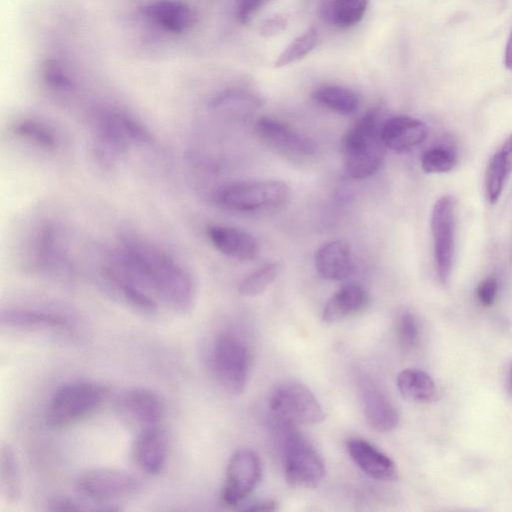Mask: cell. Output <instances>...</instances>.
<instances>
[{
	"label": "cell",
	"mask_w": 512,
	"mask_h": 512,
	"mask_svg": "<svg viewBox=\"0 0 512 512\" xmlns=\"http://www.w3.org/2000/svg\"><path fill=\"white\" fill-rule=\"evenodd\" d=\"M114 259L132 279L173 311L186 313L193 307V277L162 248L128 234L120 238Z\"/></svg>",
	"instance_id": "6da1fadb"
},
{
	"label": "cell",
	"mask_w": 512,
	"mask_h": 512,
	"mask_svg": "<svg viewBox=\"0 0 512 512\" xmlns=\"http://www.w3.org/2000/svg\"><path fill=\"white\" fill-rule=\"evenodd\" d=\"M92 150L99 165L113 168L134 146L152 142L150 131L133 116L116 110L96 112L91 122Z\"/></svg>",
	"instance_id": "7a4b0ae2"
},
{
	"label": "cell",
	"mask_w": 512,
	"mask_h": 512,
	"mask_svg": "<svg viewBox=\"0 0 512 512\" xmlns=\"http://www.w3.org/2000/svg\"><path fill=\"white\" fill-rule=\"evenodd\" d=\"M383 122L380 112L373 109L344 135L341 151L344 168L350 178H369L381 167L387 149L381 136Z\"/></svg>",
	"instance_id": "3957f363"
},
{
	"label": "cell",
	"mask_w": 512,
	"mask_h": 512,
	"mask_svg": "<svg viewBox=\"0 0 512 512\" xmlns=\"http://www.w3.org/2000/svg\"><path fill=\"white\" fill-rule=\"evenodd\" d=\"M108 395V388L95 381L66 383L51 396L45 409V422L56 430L70 427L94 414Z\"/></svg>",
	"instance_id": "277c9868"
},
{
	"label": "cell",
	"mask_w": 512,
	"mask_h": 512,
	"mask_svg": "<svg viewBox=\"0 0 512 512\" xmlns=\"http://www.w3.org/2000/svg\"><path fill=\"white\" fill-rule=\"evenodd\" d=\"M289 198L290 188L281 180L231 182L219 187L214 194L217 206L239 213L278 209Z\"/></svg>",
	"instance_id": "5b68a950"
},
{
	"label": "cell",
	"mask_w": 512,
	"mask_h": 512,
	"mask_svg": "<svg viewBox=\"0 0 512 512\" xmlns=\"http://www.w3.org/2000/svg\"><path fill=\"white\" fill-rule=\"evenodd\" d=\"M282 431L283 465L286 481L293 487H316L325 476L324 461L293 424L278 422Z\"/></svg>",
	"instance_id": "8992f818"
},
{
	"label": "cell",
	"mask_w": 512,
	"mask_h": 512,
	"mask_svg": "<svg viewBox=\"0 0 512 512\" xmlns=\"http://www.w3.org/2000/svg\"><path fill=\"white\" fill-rule=\"evenodd\" d=\"M211 365L218 383L225 391L233 395L244 391L250 354L240 338L230 332L220 333L213 343Z\"/></svg>",
	"instance_id": "52a82bcc"
},
{
	"label": "cell",
	"mask_w": 512,
	"mask_h": 512,
	"mask_svg": "<svg viewBox=\"0 0 512 512\" xmlns=\"http://www.w3.org/2000/svg\"><path fill=\"white\" fill-rule=\"evenodd\" d=\"M270 409L278 422L293 425H315L324 419L321 404L303 383L288 381L277 386L271 394Z\"/></svg>",
	"instance_id": "ba28073f"
},
{
	"label": "cell",
	"mask_w": 512,
	"mask_h": 512,
	"mask_svg": "<svg viewBox=\"0 0 512 512\" xmlns=\"http://www.w3.org/2000/svg\"><path fill=\"white\" fill-rule=\"evenodd\" d=\"M76 490L92 500L104 501L137 494L141 481L133 474L116 468L98 467L78 475Z\"/></svg>",
	"instance_id": "9c48e42d"
},
{
	"label": "cell",
	"mask_w": 512,
	"mask_h": 512,
	"mask_svg": "<svg viewBox=\"0 0 512 512\" xmlns=\"http://www.w3.org/2000/svg\"><path fill=\"white\" fill-rule=\"evenodd\" d=\"M434 256L439 279L446 283L452 272L455 255V199L440 197L431 214Z\"/></svg>",
	"instance_id": "30bf717a"
},
{
	"label": "cell",
	"mask_w": 512,
	"mask_h": 512,
	"mask_svg": "<svg viewBox=\"0 0 512 512\" xmlns=\"http://www.w3.org/2000/svg\"><path fill=\"white\" fill-rule=\"evenodd\" d=\"M262 477V465L258 455L251 449H239L230 457L221 501L227 506H235L247 498L257 487Z\"/></svg>",
	"instance_id": "8fae6325"
},
{
	"label": "cell",
	"mask_w": 512,
	"mask_h": 512,
	"mask_svg": "<svg viewBox=\"0 0 512 512\" xmlns=\"http://www.w3.org/2000/svg\"><path fill=\"white\" fill-rule=\"evenodd\" d=\"M254 129L262 143L285 156L305 158L316 152L311 139L277 119L261 117Z\"/></svg>",
	"instance_id": "7c38bea8"
},
{
	"label": "cell",
	"mask_w": 512,
	"mask_h": 512,
	"mask_svg": "<svg viewBox=\"0 0 512 512\" xmlns=\"http://www.w3.org/2000/svg\"><path fill=\"white\" fill-rule=\"evenodd\" d=\"M115 409L120 418L140 429L157 426L164 414L162 400L148 388H132L119 395Z\"/></svg>",
	"instance_id": "4fadbf2b"
},
{
	"label": "cell",
	"mask_w": 512,
	"mask_h": 512,
	"mask_svg": "<svg viewBox=\"0 0 512 512\" xmlns=\"http://www.w3.org/2000/svg\"><path fill=\"white\" fill-rule=\"evenodd\" d=\"M142 15L166 32L180 34L197 22L194 9L181 0H153L141 8Z\"/></svg>",
	"instance_id": "5bb4252c"
},
{
	"label": "cell",
	"mask_w": 512,
	"mask_h": 512,
	"mask_svg": "<svg viewBox=\"0 0 512 512\" xmlns=\"http://www.w3.org/2000/svg\"><path fill=\"white\" fill-rule=\"evenodd\" d=\"M359 393L365 418L373 429L388 432L397 427L399 415L396 408L373 380L361 377Z\"/></svg>",
	"instance_id": "9a60e30c"
},
{
	"label": "cell",
	"mask_w": 512,
	"mask_h": 512,
	"mask_svg": "<svg viewBox=\"0 0 512 512\" xmlns=\"http://www.w3.org/2000/svg\"><path fill=\"white\" fill-rule=\"evenodd\" d=\"M206 235L220 253L239 260H253L259 254L257 239L240 228L212 224L207 226Z\"/></svg>",
	"instance_id": "2e32d148"
},
{
	"label": "cell",
	"mask_w": 512,
	"mask_h": 512,
	"mask_svg": "<svg viewBox=\"0 0 512 512\" xmlns=\"http://www.w3.org/2000/svg\"><path fill=\"white\" fill-rule=\"evenodd\" d=\"M0 322L3 328L28 332L65 330L70 326L59 313L22 307L2 310Z\"/></svg>",
	"instance_id": "e0dca14e"
},
{
	"label": "cell",
	"mask_w": 512,
	"mask_h": 512,
	"mask_svg": "<svg viewBox=\"0 0 512 512\" xmlns=\"http://www.w3.org/2000/svg\"><path fill=\"white\" fill-rule=\"evenodd\" d=\"M132 458L142 472L159 474L167 459L164 433L157 426L141 429L132 446Z\"/></svg>",
	"instance_id": "ac0fdd59"
},
{
	"label": "cell",
	"mask_w": 512,
	"mask_h": 512,
	"mask_svg": "<svg viewBox=\"0 0 512 512\" xmlns=\"http://www.w3.org/2000/svg\"><path fill=\"white\" fill-rule=\"evenodd\" d=\"M347 451L353 462L368 476L380 481L397 478L394 461L370 442L361 438H351Z\"/></svg>",
	"instance_id": "d6986e66"
},
{
	"label": "cell",
	"mask_w": 512,
	"mask_h": 512,
	"mask_svg": "<svg viewBox=\"0 0 512 512\" xmlns=\"http://www.w3.org/2000/svg\"><path fill=\"white\" fill-rule=\"evenodd\" d=\"M428 129L419 119L397 115L384 120L381 136L386 148L404 152L420 145L427 137Z\"/></svg>",
	"instance_id": "ffe728a7"
},
{
	"label": "cell",
	"mask_w": 512,
	"mask_h": 512,
	"mask_svg": "<svg viewBox=\"0 0 512 512\" xmlns=\"http://www.w3.org/2000/svg\"><path fill=\"white\" fill-rule=\"evenodd\" d=\"M314 262L318 274L327 280H344L354 271L351 248L343 240L323 244L316 251Z\"/></svg>",
	"instance_id": "44dd1931"
},
{
	"label": "cell",
	"mask_w": 512,
	"mask_h": 512,
	"mask_svg": "<svg viewBox=\"0 0 512 512\" xmlns=\"http://www.w3.org/2000/svg\"><path fill=\"white\" fill-rule=\"evenodd\" d=\"M367 303L368 296L361 285L347 284L328 299L322 311V319L326 323L339 322L361 311Z\"/></svg>",
	"instance_id": "7402d4cb"
},
{
	"label": "cell",
	"mask_w": 512,
	"mask_h": 512,
	"mask_svg": "<svg viewBox=\"0 0 512 512\" xmlns=\"http://www.w3.org/2000/svg\"><path fill=\"white\" fill-rule=\"evenodd\" d=\"M512 173V134L492 155L485 175V189L488 201L495 204Z\"/></svg>",
	"instance_id": "603a6c76"
},
{
	"label": "cell",
	"mask_w": 512,
	"mask_h": 512,
	"mask_svg": "<svg viewBox=\"0 0 512 512\" xmlns=\"http://www.w3.org/2000/svg\"><path fill=\"white\" fill-rule=\"evenodd\" d=\"M400 394L413 402H428L435 398L437 387L433 378L425 371L407 368L400 371L396 378Z\"/></svg>",
	"instance_id": "cb8c5ba5"
},
{
	"label": "cell",
	"mask_w": 512,
	"mask_h": 512,
	"mask_svg": "<svg viewBox=\"0 0 512 512\" xmlns=\"http://www.w3.org/2000/svg\"><path fill=\"white\" fill-rule=\"evenodd\" d=\"M21 475L17 456L9 443L0 449V495L9 503H17L21 497Z\"/></svg>",
	"instance_id": "d4e9b609"
},
{
	"label": "cell",
	"mask_w": 512,
	"mask_h": 512,
	"mask_svg": "<svg viewBox=\"0 0 512 512\" xmlns=\"http://www.w3.org/2000/svg\"><path fill=\"white\" fill-rule=\"evenodd\" d=\"M13 133L45 150H56L60 144L59 135L48 123L37 118H22L13 124Z\"/></svg>",
	"instance_id": "484cf974"
},
{
	"label": "cell",
	"mask_w": 512,
	"mask_h": 512,
	"mask_svg": "<svg viewBox=\"0 0 512 512\" xmlns=\"http://www.w3.org/2000/svg\"><path fill=\"white\" fill-rule=\"evenodd\" d=\"M312 98L319 105L339 114L354 113L359 106L356 93L339 85H324L312 92Z\"/></svg>",
	"instance_id": "4316f807"
},
{
	"label": "cell",
	"mask_w": 512,
	"mask_h": 512,
	"mask_svg": "<svg viewBox=\"0 0 512 512\" xmlns=\"http://www.w3.org/2000/svg\"><path fill=\"white\" fill-rule=\"evenodd\" d=\"M281 269L278 262L264 264L240 281L238 292L245 297H256L262 294L277 279Z\"/></svg>",
	"instance_id": "83f0119b"
},
{
	"label": "cell",
	"mask_w": 512,
	"mask_h": 512,
	"mask_svg": "<svg viewBox=\"0 0 512 512\" xmlns=\"http://www.w3.org/2000/svg\"><path fill=\"white\" fill-rule=\"evenodd\" d=\"M369 0H333L329 10L332 24L338 28L354 26L363 18Z\"/></svg>",
	"instance_id": "f1b7e54d"
},
{
	"label": "cell",
	"mask_w": 512,
	"mask_h": 512,
	"mask_svg": "<svg viewBox=\"0 0 512 512\" xmlns=\"http://www.w3.org/2000/svg\"><path fill=\"white\" fill-rule=\"evenodd\" d=\"M318 33L309 28L292 40L274 62L276 68L284 67L305 58L317 45Z\"/></svg>",
	"instance_id": "f546056e"
},
{
	"label": "cell",
	"mask_w": 512,
	"mask_h": 512,
	"mask_svg": "<svg viewBox=\"0 0 512 512\" xmlns=\"http://www.w3.org/2000/svg\"><path fill=\"white\" fill-rule=\"evenodd\" d=\"M456 165L455 152L448 147L438 146L425 151L421 157V167L426 173H447Z\"/></svg>",
	"instance_id": "4dcf8cb0"
},
{
	"label": "cell",
	"mask_w": 512,
	"mask_h": 512,
	"mask_svg": "<svg viewBox=\"0 0 512 512\" xmlns=\"http://www.w3.org/2000/svg\"><path fill=\"white\" fill-rule=\"evenodd\" d=\"M42 75L47 86L55 91L68 92L74 87L70 74L57 60H47L43 64Z\"/></svg>",
	"instance_id": "1f68e13d"
},
{
	"label": "cell",
	"mask_w": 512,
	"mask_h": 512,
	"mask_svg": "<svg viewBox=\"0 0 512 512\" xmlns=\"http://www.w3.org/2000/svg\"><path fill=\"white\" fill-rule=\"evenodd\" d=\"M397 339L402 350H412L418 341V324L415 316L410 312H404L397 321Z\"/></svg>",
	"instance_id": "d6a6232c"
},
{
	"label": "cell",
	"mask_w": 512,
	"mask_h": 512,
	"mask_svg": "<svg viewBox=\"0 0 512 512\" xmlns=\"http://www.w3.org/2000/svg\"><path fill=\"white\" fill-rule=\"evenodd\" d=\"M272 0H239L237 5V18L240 23L247 24L250 20Z\"/></svg>",
	"instance_id": "836d02e7"
},
{
	"label": "cell",
	"mask_w": 512,
	"mask_h": 512,
	"mask_svg": "<svg viewBox=\"0 0 512 512\" xmlns=\"http://www.w3.org/2000/svg\"><path fill=\"white\" fill-rule=\"evenodd\" d=\"M498 283L497 280L490 276L484 279L477 287V298L484 306H491L497 297Z\"/></svg>",
	"instance_id": "e575fe53"
},
{
	"label": "cell",
	"mask_w": 512,
	"mask_h": 512,
	"mask_svg": "<svg viewBox=\"0 0 512 512\" xmlns=\"http://www.w3.org/2000/svg\"><path fill=\"white\" fill-rule=\"evenodd\" d=\"M287 26V18L283 15H273L265 19L260 27L259 33L263 37L275 36L285 30Z\"/></svg>",
	"instance_id": "d590c367"
},
{
	"label": "cell",
	"mask_w": 512,
	"mask_h": 512,
	"mask_svg": "<svg viewBox=\"0 0 512 512\" xmlns=\"http://www.w3.org/2000/svg\"><path fill=\"white\" fill-rule=\"evenodd\" d=\"M275 509L276 503L272 501L255 503L248 508L250 511H273Z\"/></svg>",
	"instance_id": "8d00e7d4"
},
{
	"label": "cell",
	"mask_w": 512,
	"mask_h": 512,
	"mask_svg": "<svg viewBox=\"0 0 512 512\" xmlns=\"http://www.w3.org/2000/svg\"><path fill=\"white\" fill-rule=\"evenodd\" d=\"M504 63L505 66L512 70V32L509 36V39L506 44L505 54H504Z\"/></svg>",
	"instance_id": "74e56055"
},
{
	"label": "cell",
	"mask_w": 512,
	"mask_h": 512,
	"mask_svg": "<svg viewBox=\"0 0 512 512\" xmlns=\"http://www.w3.org/2000/svg\"><path fill=\"white\" fill-rule=\"evenodd\" d=\"M510 385H511V389H512V369H511V373H510Z\"/></svg>",
	"instance_id": "f35d334b"
}]
</instances>
